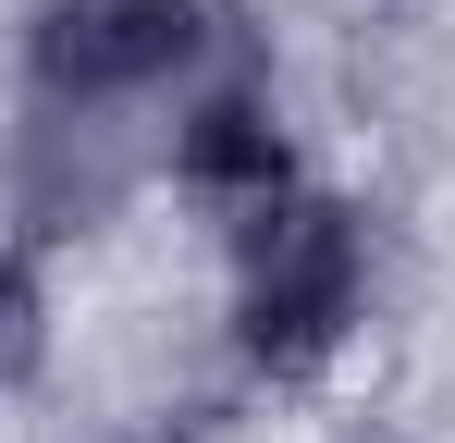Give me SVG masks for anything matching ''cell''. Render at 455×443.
Instances as JSON below:
<instances>
[{
    "mask_svg": "<svg viewBox=\"0 0 455 443\" xmlns=\"http://www.w3.org/2000/svg\"><path fill=\"white\" fill-rule=\"evenodd\" d=\"M136 173H148L136 111H37V124L12 136V222H25V246L111 222Z\"/></svg>",
    "mask_w": 455,
    "mask_h": 443,
    "instance_id": "obj_4",
    "label": "cell"
},
{
    "mask_svg": "<svg viewBox=\"0 0 455 443\" xmlns=\"http://www.w3.org/2000/svg\"><path fill=\"white\" fill-rule=\"evenodd\" d=\"M37 369H50V271H37V246L12 234V246H0V394L37 382Z\"/></svg>",
    "mask_w": 455,
    "mask_h": 443,
    "instance_id": "obj_5",
    "label": "cell"
},
{
    "mask_svg": "<svg viewBox=\"0 0 455 443\" xmlns=\"http://www.w3.org/2000/svg\"><path fill=\"white\" fill-rule=\"evenodd\" d=\"M160 173H172L185 197H210V210H259V197H283V185H296V136H283L271 74H259V62L197 74L185 111H172V136H160Z\"/></svg>",
    "mask_w": 455,
    "mask_h": 443,
    "instance_id": "obj_3",
    "label": "cell"
},
{
    "mask_svg": "<svg viewBox=\"0 0 455 443\" xmlns=\"http://www.w3.org/2000/svg\"><path fill=\"white\" fill-rule=\"evenodd\" d=\"M370 320V210L283 185L234 210V358L259 382H320Z\"/></svg>",
    "mask_w": 455,
    "mask_h": 443,
    "instance_id": "obj_1",
    "label": "cell"
},
{
    "mask_svg": "<svg viewBox=\"0 0 455 443\" xmlns=\"http://www.w3.org/2000/svg\"><path fill=\"white\" fill-rule=\"evenodd\" d=\"M210 37H222L210 0H37L25 86H37V111H136L210 62Z\"/></svg>",
    "mask_w": 455,
    "mask_h": 443,
    "instance_id": "obj_2",
    "label": "cell"
}]
</instances>
